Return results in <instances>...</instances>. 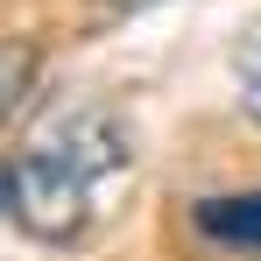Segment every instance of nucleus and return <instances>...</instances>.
<instances>
[{"label":"nucleus","instance_id":"nucleus-3","mask_svg":"<svg viewBox=\"0 0 261 261\" xmlns=\"http://www.w3.org/2000/svg\"><path fill=\"white\" fill-rule=\"evenodd\" d=\"M36 71H43V49H36V43H0V127L29 106Z\"/></svg>","mask_w":261,"mask_h":261},{"label":"nucleus","instance_id":"nucleus-5","mask_svg":"<svg viewBox=\"0 0 261 261\" xmlns=\"http://www.w3.org/2000/svg\"><path fill=\"white\" fill-rule=\"evenodd\" d=\"M141 7H155V0H92V21H127V14H141Z\"/></svg>","mask_w":261,"mask_h":261},{"label":"nucleus","instance_id":"nucleus-4","mask_svg":"<svg viewBox=\"0 0 261 261\" xmlns=\"http://www.w3.org/2000/svg\"><path fill=\"white\" fill-rule=\"evenodd\" d=\"M233 78H240L247 113L261 120V29H247V36H240V49H233Z\"/></svg>","mask_w":261,"mask_h":261},{"label":"nucleus","instance_id":"nucleus-2","mask_svg":"<svg viewBox=\"0 0 261 261\" xmlns=\"http://www.w3.org/2000/svg\"><path fill=\"white\" fill-rule=\"evenodd\" d=\"M198 233L212 247H233V254H261V191H240V198H198Z\"/></svg>","mask_w":261,"mask_h":261},{"label":"nucleus","instance_id":"nucleus-1","mask_svg":"<svg viewBox=\"0 0 261 261\" xmlns=\"http://www.w3.org/2000/svg\"><path fill=\"white\" fill-rule=\"evenodd\" d=\"M127 170H134L127 120H113L106 106H78L57 127H43L29 148L0 155V219L21 226L29 240L64 247L106 212Z\"/></svg>","mask_w":261,"mask_h":261}]
</instances>
